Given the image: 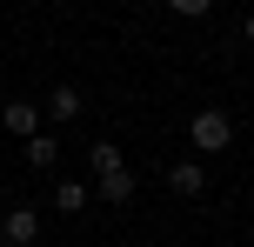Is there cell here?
Listing matches in <instances>:
<instances>
[{
	"label": "cell",
	"instance_id": "1",
	"mask_svg": "<svg viewBox=\"0 0 254 247\" xmlns=\"http://www.w3.org/2000/svg\"><path fill=\"white\" fill-rule=\"evenodd\" d=\"M188 141H194V160H201V154H221V147L234 141V120L221 114V107H201V114L188 120Z\"/></svg>",
	"mask_w": 254,
	"mask_h": 247
},
{
	"label": "cell",
	"instance_id": "2",
	"mask_svg": "<svg viewBox=\"0 0 254 247\" xmlns=\"http://www.w3.org/2000/svg\"><path fill=\"white\" fill-rule=\"evenodd\" d=\"M0 134H13V141H34V134H47V120H40L34 100H7L0 107Z\"/></svg>",
	"mask_w": 254,
	"mask_h": 247
},
{
	"label": "cell",
	"instance_id": "3",
	"mask_svg": "<svg viewBox=\"0 0 254 247\" xmlns=\"http://www.w3.org/2000/svg\"><path fill=\"white\" fill-rule=\"evenodd\" d=\"M40 120H47V127H67V120H80V87H54L47 94V107H40Z\"/></svg>",
	"mask_w": 254,
	"mask_h": 247
},
{
	"label": "cell",
	"instance_id": "4",
	"mask_svg": "<svg viewBox=\"0 0 254 247\" xmlns=\"http://www.w3.org/2000/svg\"><path fill=\"white\" fill-rule=\"evenodd\" d=\"M0 241H7V247H34L40 241V214L34 207H13L7 221H0Z\"/></svg>",
	"mask_w": 254,
	"mask_h": 247
},
{
	"label": "cell",
	"instance_id": "5",
	"mask_svg": "<svg viewBox=\"0 0 254 247\" xmlns=\"http://www.w3.org/2000/svg\"><path fill=\"white\" fill-rule=\"evenodd\" d=\"M167 187H174V194H207V167H201V160H174V167H167Z\"/></svg>",
	"mask_w": 254,
	"mask_h": 247
},
{
	"label": "cell",
	"instance_id": "6",
	"mask_svg": "<svg viewBox=\"0 0 254 247\" xmlns=\"http://www.w3.org/2000/svg\"><path fill=\"white\" fill-rule=\"evenodd\" d=\"M87 187H80V181H54V214H87Z\"/></svg>",
	"mask_w": 254,
	"mask_h": 247
},
{
	"label": "cell",
	"instance_id": "7",
	"mask_svg": "<svg viewBox=\"0 0 254 247\" xmlns=\"http://www.w3.org/2000/svg\"><path fill=\"white\" fill-rule=\"evenodd\" d=\"M54 160H61V141H54V134H34V141H27V167H40V174H47Z\"/></svg>",
	"mask_w": 254,
	"mask_h": 247
},
{
	"label": "cell",
	"instance_id": "8",
	"mask_svg": "<svg viewBox=\"0 0 254 247\" xmlns=\"http://www.w3.org/2000/svg\"><path fill=\"white\" fill-rule=\"evenodd\" d=\"M87 160H94V181H107V174H121V167H127L114 141H94V154H87Z\"/></svg>",
	"mask_w": 254,
	"mask_h": 247
},
{
	"label": "cell",
	"instance_id": "9",
	"mask_svg": "<svg viewBox=\"0 0 254 247\" xmlns=\"http://www.w3.org/2000/svg\"><path fill=\"white\" fill-rule=\"evenodd\" d=\"M94 187H101V200H114V207H121V200H134V174H107V181H94Z\"/></svg>",
	"mask_w": 254,
	"mask_h": 247
},
{
	"label": "cell",
	"instance_id": "10",
	"mask_svg": "<svg viewBox=\"0 0 254 247\" xmlns=\"http://www.w3.org/2000/svg\"><path fill=\"white\" fill-rule=\"evenodd\" d=\"M161 7H167V13H181V20H201L214 0H161Z\"/></svg>",
	"mask_w": 254,
	"mask_h": 247
},
{
	"label": "cell",
	"instance_id": "11",
	"mask_svg": "<svg viewBox=\"0 0 254 247\" xmlns=\"http://www.w3.org/2000/svg\"><path fill=\"white\" fill-rule=\"evenodd\" d=\"M241 40H248V47H254V13H248V20H241Z\"/></svg>",
	"mask_w": 254,
	"mask_h": 247
},
{
	"label": "cell",
	"instance_id": "12",
	"mask_svg": "<svg viewBox=\"0 0 254 247\" xmlns=\"http://www.w3.org/2000/svg\"><path fill=\"white\" fill-rule=\"evenodd\" d=\"M34 247H40V241H34Z\"/></svg>",
	"mask_w": 254,
	"mask_h": 247
}]
</instances>
